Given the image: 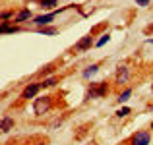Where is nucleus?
Segmentation results:
<instances>
[{
  "mask_svg": "<svg viewBox=\"0 0 153 145\" xmlns=\"http://www.w3.org/2000/svg\"><path fill=\"white\" fill-rule=\"evenodd\" d=\"M107 41H108V35H103V39H101V41L97 43V47H103V45H105Z\"/></svg>",
  "mask_w": 153,
  "mask_h": 145,
  "instance_id": "obj_18",
  "label": "nucleus"
},
{
  "mask_svg": "<svg viewBox=\"0 0 153 145\" xmlns=\"http://www.w3.org/2000/svg\"><path fill=\"white\" fill-rule=\"evenodd\" d=\"M97 70H99V64H93V66H89L85 72H83V78H91V75H93Z\"/></svg>",
  "mask_w": 153,
  "mask_h": 145,
  "instance_id": "obj_11",
  "label": "nucleus"
},
{
  "mask_svg": "<svg viewBox=\"0 0 153 145\" xmlns=\"http://www.w3.org/2000/svg\"><path fill=\"white\" fill-rule=\"evenodd\" d=\"M128 78H130V72H128L126 66H118V68H116L114 83H118V85H124V83H128Z\"/></svg>",
  "mask_w": 153,
  "mask_h": 145,
  "instance_id": "obj_3",
  "label": "nucleus"
},
{
  "mask_svg": "<svg viewBox=\"0 0 153 145\" xmlns=\"http://www.w3.org/2000/svg\"><path fill=\"white\" fill-rule=\"evenodd\" d=\"M14 18V12H2L0 14V19H12Z\"/></svg>",
  "mask_w": 153,
  "mask_h": 145,
  "instance_id": "obj_17",
  "label": "nucleus"
},
{
  "mask_svg": "<svg viewBox=\"0 0 153 145\" xmlns=\"http://www.w3.org/2000/svg\"><path fill=\"white\" fill-rule=\"evenodd\" d=\"M41 33H45V35H56V29H54V27H43Z\"/></svg>",
  "mask_w": 153,
  "mask_h": 145,
  "instance_id": "obj_15",
  "label": "nucleus"
},
{
  "mask_svg": "<svg viewBox=\"0 0 153 145\" xmlns=\"http://www.w3.org/2000/svg\"><path fill=\"white\" fill-rule=\"evenodd\" d=\"M29 18H31V12H29V10H22V12H19V14L14 18V21H16V23H22V21H25V19H29Z\"/></svg>",
  "mask_w": 153,
  "mask_h": 145,
  "instance_id": "obj_9",
  "label": "nucleus"
},
{
  "mask_svg": "<svg viewBox=\"0 0 153 145\" xmlns=\"http://www.w3.org/2000/svg\"><path fill=\"white\" fill-rule=\"evenodd\" d=\"M149 2H151V0H149Z\"/></svg>",
  "mask_w": 153,
  "mask_h": 145,
  "instance_id": "obj_22",
  "label": "nucleus"
},
{
  "mask_svg": "<svg viewBox=\"0 0 153 145\" xmlns=\"http://www.w3.org/2000/svg\"><path fill=\"white\" fill-rule=\"evenodd\" d=\"M151 130H153V122H151Z\"/></svg>",
  "mask_w": 153,
  "mask_h": 145,
  "instance_id": "obj_21",
  "label": "nucleus"
},
{
  "mask_svg": "<svg viewBox=\"0 0 153 145\" xmlns=\"http://www.w3.org/2000/svg\"><path fill=\"white\" fill-rule=\"evenodd\" d=\"M51 107H52V97H49V95L39 97V99H35V103H33V110H35L37 116L47 114V112L51 110Z\"/></svg>",
  "mask_w": 153,
  "mask_h": 145,
  "instance_id": "obj_2",
  "label": "nucleus"
},
{
  "mask_svg": "<svg viewBox=\"0 0 153 145\" xmlns=\"http://www.w3.org/2000/svg\"><path fill=\"white\" fill-rule=\"evenodd\" d=\"M39 89H41V83H29V85L23 89L22 99H31V97H35L39 93Z\"/></svg>",
  "mask_w": 153,
  "mask_h": 145,
  "instance_id": "obj_5",
  "label": "nucleus"
},
{
  "mask_svg": "<svg viewBox=\"0 0 153 145\" xmlns=\"http://www.w3.org/2000/svg\"><path fill=\"white\" fill-rule=\"evenodd\" d=\"M60 10H54V12H51V14H47V16H39V18H35V23H37V25H43L45 27L47 23H51L52 19H54V16L58 14Z\"/></svg>",
  "mask_w": 153,
  "mask_h": 145,
  "instance_id": "obj_8",
  "label": "nucleus"
},
{
  "mask_svg": "<svg viewBox=\"0 0 153 145\" xmlns=\"http://www.w3.org/2000/svg\"><path fill=\"white\" fill-rule=\"evenodd\" d=\"M108 93V83L107 81H99V83H91L89 91H87L85 99H101V97H105Z\"/></svg>",
  "mask_w": 153,
  "mask_h": 145,
  "instance_id": "obj_1",
  "label": "nucleus"
},
{
  "mask_svg": "<svg viewBox=\"0 0 153 145\" xmlns=\"http://www.w3.org/2000/svg\"><path fill=\"white\" fill-rule=\"evenodd\" d=\"M39 4H41V8L49 10V8H52V6H56V4H58V0H39Z\"/></svg>",
  "mask_w": 153,
  "mask_h": 145,
  "instance_id": "obj_10",
  "label": "nucleus"
},
{
  "mask_svg": "<svg viewBox=\"0 0 153 145\" xmlns=\"http://www.w3.org/2000/svg\"><path fill=\"white\" fill-rule=\"evenodd\" d=\"M130 95H132V89H126V91H124V93H120L118 101H120V103H124V101H126V99H128V97H130Z\"/></svg>",
  "mask_w": 153,
  "mask_h": 145,
  "instance_id": "obj_14",
  "label": "nucleus"
},
{
  "mask_svg": "<svg viewBox=\"0 0 153 145\" xmlns=\"http://www.w3.org/2000/svg\"><path fill=\"white\" fill-rule=\"evenodd\" d=\"M56 81H58L56 78H49V79H45V81H41V89H43V87H52Z\"/></svg>",
  "mask_w": 153,
  "mask_h": 145,
  "instance_id": "obj_12",
  "label": "nucleus"
},
{
  "mask_svg": "<svg viewBox=\"0 0 153 145\" xmlns=\"http://www.w3.org/2000/svg\"><path fill=\"white\" fill-rule=\"evenodd\" d=\"M16 126V120L12 118V116H4L2 120H0V134H6V132L14 130Z\"/></svg>",
  "mask_w": 153,
  "mask_h": 145,
  "instance_id": "obj_6",
  "label": "nucleus"
},
{
  "mask_svg": "<svg viewBox=\"0 0 153 145\" xmlns=\"http://www.w3.org/2000/svg\"><path fill=\"white\" fill-rule=\"evenodd\" d=\"M52 70H54V66H52V64H49V66H45L41 72H39V75H47V74H51Z\"/></svg>",
  "mask_w": 153,
  "mask_h": 145,
  "instance_id": "obj_13",
  "label": "nucleus"
},
{
  "mask_svg": "<svg viewBox=\"0 0 153 145\" xmlns=\"http://www.w3.org/2000/svg\"><path fill=\"white\" fill-rule=\"evenodd\" d=\"M149 132H138V134H134V138H132V145H149Z\"/></svg>",
  "mask_w": 153,
  "mask_h": 145,
  "instance_id": "obj_4",
  "label": "nucleus"
},
{
  "mask_svg": "<svg viewBox=\"0 0 153 145\" xmlns=\"http://www.w3.org/2000/svg\"><path fill=\"white\" fill-rule=\"evenodd\" d=\"M126 114H130V108L128 107H124V108H120L118 112H116V116H120V118H122V116H126Z\"/></svg>",
  "mask_w": 153,
  "mask_h": 145,
  "instance_id": "obj_16",
  "label": "nucleus"
},
{
  "mask_svg": "<svg viewBox=\"0 0 153 145\" xmlns=\"http://www.w3.org/2000/svg\"><path fill=\"white\" fill-rule=\"evenodd\" d=\"M93 37L95 35H85V37L82 39V41L78 43V45H76V50L78 52H83V50H87V48H91V45H93Z\"/></svg>",
  "mask_w": 153,
  "mask_h": 145,
  "instance_id": "obj_7",
  "label": "nucleus"
},
{
  "mask_svg": "<svg viewBox=\"0 0 153 145\" xmlns=\"http://www.w3.org/2000/svg\"><path fill=\"white\" fill-rule=\"evenodd\" d=\"M136 2H138V6H147L149 0H136Z\"/></svg>",
  "mask_w": 153,
  "mask_h": 145,
  "instance_id": "obj_19",
  "label": "nucleus"
},
{
  "mask_svg": "<svg viewBox=\"0 0 153 145\" xmlns=\"http://www.w3.org/2000/svg\"><path fill=\"white\" fill-rule=\"evenodd\" d=\"M146 33L149 35V33H153V25H149V27H146Z\"/></svg>",
  "mask_w": 153,
  "mask_h": 145,
  "instance_id": "obj_20",
  "label": "nucleus"
}]
</instances>
